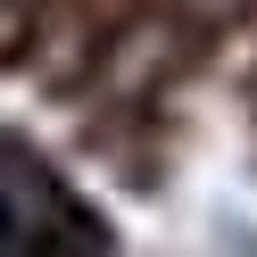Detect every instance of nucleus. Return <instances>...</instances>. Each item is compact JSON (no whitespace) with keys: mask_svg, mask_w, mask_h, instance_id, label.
<instances>
[{"mask_svg":"<svg viewBox=\"0 0 257 257\" xmlns=\"http://www.w3.org/2000/svg\"><path fill=\"white\" fill-rule=\"evenodd\" d=\"M50 249H100V224L34 158H0V257H50Z\"/></svg>","mask_w":257,"mask_h":257,"instance_id":"nucleus-1","label":"nucleus"}]
</instances>
